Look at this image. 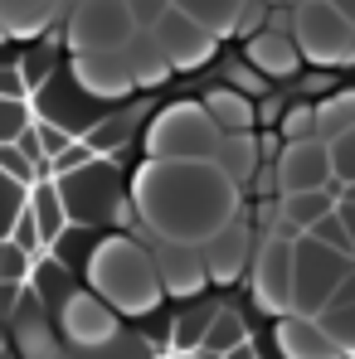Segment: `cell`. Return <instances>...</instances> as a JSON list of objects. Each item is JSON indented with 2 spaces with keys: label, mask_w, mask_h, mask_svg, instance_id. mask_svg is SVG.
Instances as JSON below:
<instances>
[{
  "label": "cell",
  "mask_w": 355,
  "mask_h": 359,
  "mask_svg": "<svg viewBox=\"0 0 355 359\" xmlns=\"http://www.w3.org/2000/svg\"><path fill=\"white\" fill-rule=\"evenodd\" d=\"M209 316H214V311H205V316H180L176 330H171V350H176V355L205 345V335H209Z\"/></svg>",
  "instance_id": "33"
},
{
  "label": "cell",
  "mask_w": 355,
  "mask_h": 359,
  "mask_svg": "<svg viewBox=\"0 0 355 359\" xmlns=\"http://www.w3.org/2000/svg\"><path fill=\"white\" fill-rule=\"evenodd\" d=\"M278 184H283V194H302V189H331V184H336L331 141H326V136L288 141V151L278 156Z\"/></svg>",
  "instance_id": "10"
},
{
  "label": "cell",
  "mask_w": 355,
  "mask_h": 359,
  "mask_svg": "<svg viewBox=\"0 0 355 359\" xmlns=\"http://www.w3.org/2000/svg\"><path fill=\"white\" fill-rule=\"evenodd\" d=\"M30 282H34V297L39 301H54V297H68V292H63V262H54V257H49V262H34V272H30Z\"/></svg>",
  "instance_id": "36"
},
{
  "label": "cell",
  "mask_w": 355,
  "mask_h": 359,
  "mask_svg": "<svg viewBox=\"0 0 355 359\" xmlns=\"http://www.w3.org/2000/svg\"><path fill=\"white\" fill-rule=\"evenodd\" d=\"M30 209H34V219H39V229H44V238H49V248L68 233V204H63V194H59V180L54 175H44L34 189H30Z\"/></svg>",
  "instance_id": "21"
},
{
  "label": "cell",
  "mask_w": 355,
  "mask_h": 359,
  "mask_svg": "<svg viewBox=\"0 0 355 359\" xmlns=\"http://www.w3.org/2000/svg\"><path fill=\"white\" fill-rule=\"evenodd\" d=\"M321 320H326V330L336 335V345L355 359V301H351V306H326Z\"/></svg>",
  "instance_id": "34"
},
{
  "label": "cell",
  "mask_w": 355,
  "mask_h": 359,
  "mask_svg": "<svg viewBox=\"0 0 355 359\" xmlns=\"http://www.w3.org/2000/svg\"><path fill=\"white\" fill-rule=\"evenodd\" d=\"M25 204H30V184H20V180H10L0 170V238H10V229L25 214Z\"/></svg>",
  "instance_id": "27"
},
{
  "label": "cell",
  "mask_w": 355,
  "mask_h": 359,
  "mask_svg": "<svg viewBox=\"0 0 355 359\" xmlns=\"http://www.w3.org/2000/svg\"><path fill=\"white\" fill-rule=\"evenodd\" d=\"M20 350H25L30 359H59L49 330H44V320H39V311H34L30 320H20Z\"/></svg>",
  "instance_id": "32"
},
{
  "label": "cell",
  "mask_w": 355,
  "mask_h": 359,
  "mask_svg": "<svg viewBox=\"0 0 355 359\" xmlns=\"http://www.w3.org/2000/svg\"><path fill=\"white\" fill-rule=\"evenodd\" d=\"M316 121H321V136H326V141L341 136V131H351V126H355V88H351V93L326 97V102L316 107Z\"/></svg>",
  "instance_id": "26"
},
{
  "label": "cell",
  "mask_w": 355,
  "mask_h": 359,
  "mask_svg": "<svg viewBox=\"0 0 355 359\" xmlns=\"http://www.w3.org/2000/svg\"><path fill=\"white\" fill-rule=\"evenodd\" d=\"M151 248H156V267H161L166 297H200L205 287H214L209 262H205V243L151 238Z\"/></svg>",
  "instance_id": "13"
},
{
  "label": "cell",
  "mask_w": 355,
  "mask_h": 359,
  "mask_svg": "<svg viewBox=\"0 0 355 359\" xmlns=\"http://www.w3.org/2000/svg\"><path fill=\"white\" fill-rule=\"evenodd\" d=\"M30 126H34L30 97H0V141H20Z\"/></svg>",
  "instance_id": "31"
},
{
  "label": "cell",
  "mask_w": 355,
  "mask_h": 359,
  "mask_svg": "<svg viewBox=\"0 0 355 359\" xmlns=\"http://www.w3.org/2000/svg\"><path fill=\"white\" fill-rule=\"evenodd\" d=\"M0 97H34L30 83H25V73H20V63L15 68H0Z\"/></svg>",
  "instance_id": "43"
},
{
  "label": "cell",
  "mask_w": 355,
  "mask_h": 359,
  "mask_svg": "<svg viewBox=\"0 0 355 359\" xmlns=\"http://www.w3.org/2000/svg\"><path fill=\"white\" fill-rule=\"evenodd\" d=\"M88 161H98V151H93V146L78 136V141H73L63 156H54V161H49V170H54V175H68V170H78V165H88Z\"/></svg>",
  "instance_id": "41"
},
{
  "label": "cell",
  "mask_w": 355,
  "mask_h": 359,
  "mask_svg": "<svg viewBox=\"0 0 355 359\" xmlns=\"http://www.w3.org/2000/svg\"><path fill=\"white\" fill-rule=\"evenodd\" d=\"M224 359H253V345L243 340V345H234V350H229V355H224Z\"/></svg>",
  "instance_id": "47"
},
{
  "label": "cell",
  "mask_w": 355,
  "mask_h": 359,
  "mask_svg": "<svg viewBox=\"0 0 355 359\" xmlns=\"http://www.w3.org/2000/svg\"><path fill=\"white\" fill-rule=\"evenodd\" d=\"M136 15L127 0H78L73 15H68V29H63V44L73 54H112L127 49L136 39Z\"/></svg>",
  "instance_id": "6"
},
{
  "label": "cell",
  "mask_w": 355,
  "mask_h": 359,
  "mask_svg": "<svg viewBox=\"0 0 355 359\" xmlns=\"http://www.w3.org/2000/svg\"><path fill=\"white\" fill-rule=\"evenodd\" d=\"M54 68H59V59H54L49 44H34V49H25V59H20V73H25L30 93H39V88L54 78Z\"/></svg>",
  "instance_id": "30"
},
{
  "label": "cell",
  "mask_w": 355,
  "mask_h": 359,
  "mask_svg": "<svg viewBox=\"0 0 355 359\" xmlns=\"http://www.w3.org/2000/svg\"><path fill=\"white\" fill-rule=\"evenodd\" d=\"M59 15V0H0V20L10 25L15 39H34L54 25Z\"/></svg>",
  "instance_id": "22"
},
{
  "label": "cell",
  "mask_w": 355,
  "mask_h": 359,
  "mask_svg": "<svg viewBox=\"0 0 355 359\" xmlns=\"http://www.w3.org/2000/svg\"><path fill=\"white\" fill-rule=\"evenodd\" d=\"M292 34L302 59L316 68H351L355 63V20L336 0H297Z\"/></svg>",
  "instance_id": "4"
},
{
  "label": "cell",
  "mask_w": 355,
  "mask_h": 359,
  "mask_svg": "<svg viewBox=\"0 0 355 359\" xmlns=\"http://www.w3.org/2000/svg\"><path fill=\"white\" fill-rule=\"evenodd\" d=\"M219 121L205 102H171L146 126V156L151 161H214L219 156Z\"/></svg>",
  "instance_id": "3"
},
{
  "label": "cell",
  "mask_w": 355,
  "mask_h": 359,
  "mask_svg": "<svg viewBox=\"0 0 355 359\" xmlns=\"http://www.w3.org/2000/svg\"><path fill=\"white\" fill-rule=\"evenodd\" d=\"M34 97H39V117L68 126L73 136H88V131L103 121V117H98V97H88V93L73 83V73H68V83L54 73V78H49V83L34 93Z\"/></svg>",
  "instance_id": "14"
},
{
  "label": "cell",
  "mask_w": 355,
  "mask_h": 359,
  "mask_svg": "<svg viewBox=\"0 0 355 359\" xmlns=\"http://www.w3.org/2000/svg\"><path fill=\"white\" fill-rule=\"evenodd\" d=\"M224 83L238 88V93H248V97H268V73H263V68H253L248 59L234 63V68L224 73Z\"/></svg>",
  "instance_id": "38"
},
{
  "label": "cell",
  "mask_w": 355,
  "mask_h": 359,
  "mask_svg": "<svg viewBox=\"0 0 355 359\" xmlns=\"http://www.w3.org/2000/svg\"><path fill=\"white\" fill-rule=\"evenodd\" d=\"M176 5L190 10L200 25H209L219 39H229V34H238V15H243L248 0H176Z\"/></svg>",
  "instance_id": "23"
},
{
  "label": "cell",
  "mask_w": 355,
  "mask_h": 359,
  "mask_svg": "<svg viewBox=\"0 0 355 359\" xmlns=\"http://www.w3.org/2000/svg\"><path fill=\"white\" fill-rule=\"evenodd\" d=\"M20 292V282H0V311H10V301Z\"/></svg>",
  "instance_id": "45"
},
{
  "label": "cell",
  "mask_w": 355,
  "mask_h": 359,
  "mask_svg": "<svg viewBox=\"0 0 355 359\" xmlns=\"http://www.w3.org/2000/svg\"><path fill=\"white\" fill-rule=\"evenodd\" d=\"M98 156H112V151H122L127 141H131V121H122V117H103L88 136H83Z\"/></svg>",
  "instance_id": "29"
},
{
  "label": "cell",
  "mask_w": 355,
  "mask_h": 359,
  "mask_svg": "<svg viewBox=\"0 0 355 359\" xmlns=\"http://www.w3.org/2000/svg\"><path fill=\"white\" fill-rule=\"evenodd\" d=\"M30 262H34V257H30L25 248H15L10 238L0 243V282H25V277H30Z\"/></svg>",
  "instance_id": "40"
},
{
  "label": "cell",
  "mask_w": 355,
  "mask_h": 359,
  "mask_svg": "<svg viewBox=\"0 0 355 359\" xmlns=\"http://www.w3.org/2000/svg\"><path fill=\"white\" fill-rule=\"evenodd\" d=\"M278 355L283 359H346V350L336 345V335L326 330L321 316H302V311H288L278 316Z\"/></svg>",
  "instance_id": "15"
},
{
  "label": "cell",
  "mask_w": 355,
  "mask_h": 359,
  "mask_svg": "<svg viewBox=\"0 0 355 359\" xmlns=\"http://www.w3.org/2000/svg\"><path fill=\"white\" fill-rule=\"evenodd\" d=\"M341 219H346V229H351V238H355V199H341Z\"/></svg>",
  "instance_id": "46"
},
{
  "label": "cell",
  "mask_w": 355,
  "mask_h": 359,
  "mask_svg": "<svg viewBox=\"0 0 355 359\" xmlns=\"http://www.w3.org/2000/svg\"><path fill=\"white\" fill-rule=\"evenodd\" d=\"M336 5H341V10H346V15L355 20V0H336Z\"/></svg>",
  "instance_id": "49"
},
{
  "label": "cell",
  "mask_w": 355,
  "mask_h": 359,
  "mask_svg": "<svg viewBox=\"0 0 355 359\" xmlns=\"http://www.w3.org/2000/svg\"><path fill=\"white\" fill-rule=\"evenodd\" d=\"M355 257L351 252H336L331 243H321L316 233H302L297 238V287H292V311L302 316H321L336 292H341V282L351 277Z\"/></svg>",
  "instance_id": "5"
},
{
  "label": "cell",
  "mask_w": 355,
  "mask_h": 359,
  "mask_svg": "<svg viewBox=\"0 0 355 359\" xmlns=\"http://www.w3.org/2000/svg\"><path fill=\"white\" fill-rule=\"evenodd\" d=\"M336 199H341V194H336V184H331V189H302V194H288V199H283V229H278V233H288V238L311 233L326 214H336V209H341Z\"/></svg>",
  "instance_id": "18"
},
{
  "label": "cell",
  "mask_w": 355,
  "mask_h": 359,
  "mask_svg": "<svg viewBox=\"0 0 355 359\" xmlns=\"http://www.w3.org/2000/svg\"><path fill=\"white\" fill-rule=\"evenodd\" d=\"M258 29H263V0H248V5H243V15H238V34H248V39H253Z\"/></svg>",
  "instance_id": "44"
},
{
  "label": "cell",
  "mask_w": 355,
  "mask_h": 359,
  "mask_svg": "<svg viewBox=\"0 0 355 359\" xmlns=\"http://www.w3.org/2000/svg\"><path fill=\"white\" fill-rule=\"evenodd\" d=\"M59 180V194L68 204V219L73 224H103V219H117V204H122V184H117V165L108 156L68 170V175H54Z\"/></svg>",
  "instance_id": "7"
},
{
  "label": "cell",
  "mask_w": 355,
  "mask_h": 359,
  "mask_svg": "<svg viewBox=\"0 0 355 359\" xmlns=\"http://www.w3.org/2000/svg\"><path fill=\"white\" fill-rule=\"evenodd\" d=\"M292 287H297V238L273 233L253 257V301L268 316L292 311Z\"/></svg>",
  "instance_id": "8"
},
{
  "label": "cell",
  "mask_w": 355,
  "mask_h": 359,
  "mask_svg": "<svg viewBox=\"0 0 355 359\" xmlns=\"http://www.w3.org/2000/svg\"><path fill=\"white\" fill-rule=\"evenodd\" d=\"M248 248H253V238H248V224H243V219H234L229 229H219L214 238L205 243V262H209L214 287L238 282V272L248 267Z\"/></svg>",
  "instance_id": "17"
},
{
  "label": "cell",
  "mask_w": 355,
  "mask_h": 359,
  "mask_svg": "<svg viewBox=\"0 0 355 359\" xmlns=\"http://www.w3.org/2000/svg\"><path fill=\"white\" fill-rule=\"evenodd\" d=\"M0 170H5L10 180H20V184H30V189L49 175V170H44V165H34V161H30L15 141H0Z\"/></svg>",
  "instance_id": "28"
},
{
  "label": "cell",
  "mask_w": 355,
  "mask_h": 359,
  "mask_svg": "<svg viewBox=\"0 0 355 359\" xmlns=\"http://www.w3.org/2000/svg\"><path fill=\"white\" fill-rule=\"evenodd\" d=\"M176 359H214V355H205V350H185V355H176Z\"/></svg>",
  "instance_id": "48"
},
{
  "label": "cell",
  "mask_w": 355,
  "mask_h": 359,
  "mask_svg": "<svg viewBox=\"0 0 355 359\" xmlns=\"http://www.w3.org/2000/svg\"><path fill=\"white\" fill-rule=\"evenodd\" d=\"M248 340V330H243V316L238 311H214L209 316V335H205V355H214V359H224L234 345H243Z\"/></svg>",
  "instance_id": "25"
},
{
  "label": "cell",
  "mask_w": 355,
  "mask_h": 359,
  "mask_svg": "<svg viewBox=\"0 0 355 359\" xmlns=\"http://www.w3.org/2000/svg\"><path fill=\"white\" fill-rule=\"evenodd\" d=\"M5 39H15V34H10V25H5V20H0V44H5Z\"/></svg>",
  "instance_id": "50"
},
{
  "label": "cell",
  "mask_w": 355,
  "mask_h": 359,
  "mask_svg": "<svg viewBox=\"0 0 355 359\" xmlns=\"http://www.w3.org/2000/svg\"><path fill=\"white\" fill-rule=\"evenodd\" d=\"M331 161H336V180L341 184H355V126L331 136Z\"/></svg>",
  "instance_id": "39"
},
{
  "label": "cell",
  "mask_w": 355,
  "mask_h": 359,
  "mask_svg": "<svg viewBox=\"0 0 355 359\" xmlns=\"http://www.w3.org/2000/svg\"><path fill=\"white\" fill-rule=\"evenodd\" d=\"M127 63H131V73H136V88H161V83L176 73L171 54H166L161 39H156V29H136V39L127 44Z\"/></svg>",
  "instance_id": "19"
},
{
  "label": "cell",
  "mask_w": 355,
  "mask_h": 359,
  "mask_svg": "<svg viewBox=\"0 0 355 359\" xmlns=\"http://www.w3.org/2000/svg\"><path fill=\"white\" fill-rule=\"evenodd\" d=\"M238 184L219 161H151L131 180V199L156 238L209 243L238 219Z\"/></svg>",
  "instance_id": "1"
},
{
  "label": "cell",
  "mask_w": 355,
  "mask_h": 359,
  "mask_svg": "<svg viewBox=\"0 0 355 359\" xmlns=\"http://www.w3.org/2000/svg\"><path fill=\"white\" fill-rule=\"evenodd\" d=\"M156 39H161V49L171 54L176 68H205V63L214 59V49H219V34H214L209 25H200V20H195L190 10H180V5H171V10L161 15Z\"/></svg>",
  "instance_id": "11"
},
{
  "label": "cell",
  "mask_w": 355,
  "mask_h": 359,
  "mask_svg": "<svg viewBox=\"0 0 355 359\" xmlns=\"http://www.w3.org/2000/svg\"><path fill=\"white\" fill-rule=\"evenodd\" d=\"M127 5H131V15H136V25H141V29H156V25H161V15H166L176 0H127Z\"/></svg>",
  "instance_id": "42"
},
{
  "label": "cell",
  "mask_w": 355,
  "mask_h": 359,
  "mask_svg": "<svg viewBox=\"0 0 355 359\" xmlns=\"http://www.w3.org/2000/svg\"><path fill=\"white\" fill-rule=\"evenodd\" d=\"M283 136H288V141H306V136H321L316 107H306V102L288 107V112H283Z\"/></svg>",
  "instance_id": "37"
},
{
  "label": "cell",
  "mask_w": 355,
  "mask_h": 359,
  "mask_svg": "<svg viewBox=\"0 0 355 359\" xmlns=\"http://www.w3.org/2000/svg\"><path fill=\"white\" fill-rule=\"evenodd\" d=\"M88 287L117 316H151L161 306V297H166V282H161V267H156V248L136 243L131 233L98 238L93 252H88Z\"/></svg>",
  "instance_id": "2"
},
{
  "label": "cell",
  "mask_w": 355,
  "mask_h": 359,
  "mask_svg": "<svg viewBox=\"0 0 355 359\" xmlns=\"http://www.w3.org/2000/svg\"><path fill=\"white\" fill-rule=\"evenodd\" d=\"M68 73L98 102H127L136 93V73L127 63V49H112V54H73Z\"/></svg>",
  "instance_id": "12"
},
{
  "label": "cell",
  "mask_w": 355,
  "mask_h": 359,
  "mask_svg": "<svg viewBox=\"0 0 355 359\" xmlns=\"http://www.w3.org/2000/svg\"><path fill=\"white\" fill-rule=\"evenodd\" d=\"M205 107H209V117L219 121L224 136H253L258 112H253V97H248V93H238V88H229V83H219V88L205 97Z\"/></svg>",
  "instance_id": "20"
},
{
  "label": "cell",
  "mask_w": 355,
  "mask_h": 359,
  "mask_svg": "<svg viewBox=\"0 0 355 359\" xmlns=\"http://www.w3.org/2000/svg\"><path fill=\"white\" fill-rule=\"evenodd\" d=\"M214 161H219L238 184H248V180L258 175V141H253V136H224Z\"/></svg>",
  "instance_id": "24"
},
{
  "label": "cell",
  "mask_w": 355,
  "mask_h": 359,
  "mask_svg": "<svg viewBox=\"0 0 355 359\" xmlns=\"http://www.w3.org/2000/svg\"><path fill=\"white\" fill-rule=\"evenodd\" d=\"M59 330H63V340H73V350L108 345L117 335V311L98 297L93 287L88 292H68L59 301Z\"/></svg>",
  "instance_id": "9"
},
{
  "label": "cell",
  "mask_w": 355,
  "mask_h": 359,
  "mask_svg": "<svg viewBox=\"0 0 355 359\" xmlns=\"http://www.w3.org/2000/svg\"><path fill=\"white\" fill-rule=\"evenodd\" d=\"M10 243L15 248H25L30 257H39L44 248H49V238H44V229H39V219H34V209L25 204V214L15 219V229H10Z\"/></svg>",
  "instance_id": "35"
},
{
  "label": "cell",
  "mask_w": 355,
  "mask_h": 359,
  "mask_svg": "<svg viewBox=\"0 0 355 359\" xmlns=\"http://www.w3.org/2000/svg\"><path fill=\"white\" fill-rule=\"evenodd\" d=\"M243 59L253 68H263L268 78H292L302 68V44H297L292 29H258L243 49Z\"/></svg>",
  "instance_id": "16"
}]
</instances>
